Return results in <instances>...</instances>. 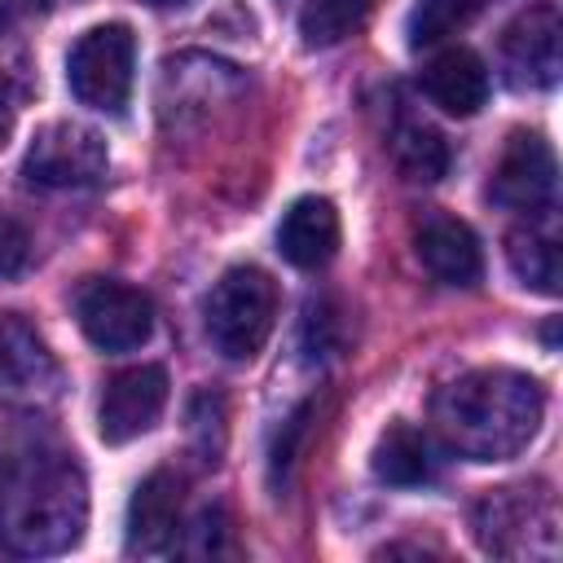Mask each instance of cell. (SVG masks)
Returning a JSON list of instances; mask_svg holds the SVG:
<instances>
[{"instance_id": "obj_23", "label": "cell", "mask_w": 563, "mask_h": 563, "mask_svg": "<svg viewBox=\"0 0 563 563\" xmlns=\"http://www.w3.org/2000/svg\"><path fill=\"white\" fill-rule=\"evenodd\" d=\"M224 528H229V519H224V510L220 506H207L198 519H194V537L180 545L185 554H220L224 545H220V537H224Z\"/></svg>"}, {"instance_id": "obj_21", "label": "cell", "mask_w": 563, "mask_h": 563, "mask_svg": "<svg viewBox=\"0 0 563 563\" xmlns=\"http://www.w3.org/2000/svg\"><path fill=\"white\" fill-rule=\"evenodd\" d=\"M189 422H194V435H198V457L216 462L220 449H224V400L216 391H198L194 405H189Z\"/></svg>"}, {"instance_id": "obj_6", "label": "cell", "mask_w": 563, "mask_h": 563, "mask_svg": "<svg viewBox=\"0 0 563 563\" xmlns=\"http://www.w3.org/2000/svg\"><path fill=\"white\" fill-rule=\"evenodd\" d=\"M106 167H110V150L101 132L70 119L44 123L22 158V176L40 189H88L106 176Z\"/></svg>"}, {"instance_id": "obj_18", "label": "cell", "mask_w": 563, "mask_h": 563, "mask_svg": "<svg viewBox=\"0 0 563 563\" xmlns=\"http://www.w3.org/2000/svg\"><path fill=\"white\" fill-rule=\"evenodd\" d=\"M391 163L409 185H435L449 176V141L427 123H400L391 132Z\"/></svg>"}, {"instance_id": "obj_15", "label": "cell", "mask_w": 563, "mask_h": 563, "mask_svg": "<svg viewBox=\"0 0 563 563\" xmlns=\"http://www.w3.org/2000/svg\"><path fill=\"white\" fill-rule=\"evenodd\" d=\"M422 92L435 110L471 119L488 101V66L471 48H444L422 66Z\"/></svg>"}, {"instance_id": "obj_10", "label": "cell", "mask_w": 563, "mask_h": 563, "mask_svg": "<svg viewBox=\"0 0 563 563\" xmlns=\"http://www.w3.org/2000/svg\"><path fill=\"white\" fill-rule=\"evenodd\" d=\"M62 391V369L48 343L18 312H0V400L35 409Z\"/></svg>"}, {"instance_id": "obj_16", "label": "cell", "mask_w": 563, "mask_h": 563, "mask_svg": "<svg viewBox=\"0 0 563 563\" xmlns=\"http://www.w3.org/2000/svg\"><path fill=\"white\" fill-rule=\"evenodd\" d=\"M506 260H510V273L528 290L559 295V286H563V246H559V229L550 220H528V224L510 229Z\"/></svg>"}, {"instance_id": "obj_8", "label": "cell", "mask_w": 563, "mask_h": 563, "mask_svg": "<svg viewBox=\"0 0 563 563\" xmlns=\"http://www.w3.org/2000/svg\"><path fill=\"white\" fill-rule=\"evenodd\" d=\"M501 70L510 88H554L563 70V22L550 0L528 4L501 31Z\"/></svg>"}, {"instance_id": "obj_24", "label": "cell", "mask_w": 563, "mask_h": 563, "mask_svg": "<svg viewBox=\"0 0 563 563\" xmlns=\"http://www.w3.org/2000/svg\"><path fill=\"white\" fill-rule=\"evenodd\" d=\"M330 330H334V312H330L325 303H312L308 317H303V352H308V356H325V352H334Z\"/></svg>"}, {"instance_id": "obj_26", "label": "cell", "mask_w": 563, "mask_h": 563, "mask_svg": "<svg viewBox=\"0 0 563 563\" xmlns=\"http://www.w3.org/2000/svg\"><path fill=\"white\" fill-rule=\"evenodd\" d=\"M26 13H35V0H0V31L13 26V22L26 18Z\"/></svg>"}, {"instance_id": "obj_13", "label": "cell", "mask_w": 563, "mask_h": 563, "mask_svg": "<svg viewBox=\"0 0 563 563\" xmlns=\"http://www.w3.org/2000/svg\"><path fill=\"white\" fill-rule=\"evenodd\" d=\"M413 255H418V264H422L435 282L457 286V290H471V286H479V277H484L479 238H475L471 224L457 220V216H440V211L422 216L418 229H413Z\"/></svg>"}, {"instance_id": "obj_7", "label": "cell", "mask_w": 563, "mask_h": 563, "mask_svg": "<svg viewBox=\"0 0 563 563\" xmlns=\"http://www.w3.org/2000/svg\"><path fill=\"white\" fill-rule=\"evenodd\" d=\"M75 317L97 352H132L154 330V303L145 290L110 277H92L75 295Z\"/></svg>"}, {"instance_id": "obj_9", "label": "cell", "mask_w": 563, "mask_h": 563, "mask_svg": "<svg viewBox=\"0 0 563 563\" xmlns=\"http://www.w3.org/2000/svg\"><path fill=\"white\" fill-rule=\"evenodd\" d=\"M559 189V163L545 136L537 132H510V141L501 145L493 176H488V198L506 211H545L554 202Z\"/></svg>"}, {"instance_id": "obj_22", "label": "cell", "mask_w": 563, "mask_h": 563, "mask_svg": "<svg viewBox=\"0 0 563 563\" xmlns=\"http://www.w3.org/2000/svg\"><path fill=\"white\" fill-rule=\"evenodd\" d=\"M26 255H31L26 229L0 207V282L13 277V273H22V268H26Z\"/></svg>"}, {"instance_id": "obj_17", "label": "cell", "mask_w": 563, "mask_h": 563, "mask_svg": "<svg viewBox=\"0 0 563 563\" xmlns=\"http://www.w3.org/2000/svg\"><path fill=\"white\" fill-rule=\"evenodd\" d=\"M369 471L378 484H391V488H418V484L435 479V453H431L427 431H418L409 422H391L374 444Z\"/></svg>"}, {"instance_id": "obj_28", "label": "cell", "mask_w": 563, "mask_h": 563, "mask_svg": "<svg viewBox=\"0 0 563 563\" xmlns=\"http://www.w3.org/2000/svg\"><path fill=\"white\" fill-rule=\"evenodd\" d=\"M53 4H79V0H53Z\"/></svg>"}, {"instance_id": "obj_2", "label": "cell", "mask_w": 563, "mask_h": 563, "mask_svg": "<svg viewBox=\"0 0 563 563\" xmlns=\"http://www.w3.org/2000/svg\"><path fill=\"white\" fill-rule=\"evenodd\" d=\"M88 528L84 471L62 449L31 444L0 475V541L13 554H62Z\"/></svg>"}, {"instance_id": "obj_5", "label": "cell", "mask_w": 563, "mask_h": 563, "mask_svg": "<svg viewBox=\"0 0 563 563\" xmlns=\"http://www.w3.org/2000/svg\"><path fill=\"white\" fill-rule=\"evenodd\" d=\"M136 79V35L128 22L88 26L66 53V84L79 106L97 114H123Z\"/></svg>"}, {"instance_id": "obj_12", "label": "cell", "mask_w": 563, "mask_h": 563, "mask_svg": "<svg viewBox=\"0 0 563 563\" xmlns=\"http://www.w3.org/2000/svg\"><path fill=\"white\" fill-rule=\"evenodd\" d=\"M180 475L158 466L150 471L132 501H128V519H123V550L128 554H172L176 537H180Z\"/></svg>"}, {"instance_id": "obj_3", "label": "cell", "mask_w": 563, "mask_h": 563, "mask_svg": "<svg viewBox=\"0 0 563 563\" xmlns=\"http://www.w3.org/2000/svg\"><path fill=\"white\" fill-rule=\"evenodd\" d=\"M277 321V286L255 264H233L202 299V330L224 361H251Z\"/></svg>"}, {"instance_id": "obj_25", "label": "cell", "mask_w": 563, "mask_h": 563, "mask_svg": "<svg viewBox=\"0 0 563 563\" xmlns=\"http://www.w3.org/2000/svg\"><path fill=\"white\" fill-rule=\"evenodd\" d=\"M13 123H18V88H13V79L0 70V150L9 145Z\"/></svg>"}, {"instance_id": "obj_1", "label": "cell", "mask_w": 563, "mask_h": 563, "mask_svg": "<svg viewBox=\"0 0 563 563\" xmlns=\"http://www.w3.org/2000/svg\"><path fill=\"white\" fill-rule=\"evenodd\" d=\"M541 418H545L541 383L506 365L457 374L431 396V422L440 440L471 462L519 457L532 444Z\"/></svg>"}, {"instance_id": "obj_27", "label": "cell", "mask_w": 563, "mask_h": 563, "mask_svg": "<svg viewBox=\"0 0 563 563\" xmlns=\"http://www.w3.org/2000/svg\"><path fill=\"white\" fill-rule=\"evenodd\" d=\"M145 4H154V9H176V4H189V0H145Z\"/></svg>"}, {"instance_id": "obj_20", "label": "cell", "mask_w": 563, "mask_h": 563, "mask_svg": "<svg viewBox=\"0 0 563 563\" xmlns=\"http://www.w3.org/2000/svg\"><path fill=\"white\" fill-rule=\"evenodd\" d=\"M374 0H303L299 9V35L308 48H330L343 44L365 18Z\"/></svg>"}, {"instance_id": "obj_4", "label": "cell", "mask_w": 563, "mask_h": 563, "mask_svg": "<svg viewBox=\"0 0 563 563\" xmlns=\"http://www.w3.org/2000/svg\"><path fill=\"white\" fill-rule=\"evenodd\" d=\"M471 528L479 550L497 559H550L559 550V510L541 484L488 488L471 510Z\"/></svg>"}, {"instance_id": "obj_14", "label": "cell", "mask_w": 563, "mask_h": 563, "mask_svg": "<svg viewBox=\"0 0 563 563\" xmlns=\"http://www.w3.org/2000/svg\"><path fill=\"white\" fill-rule=\"evenodd\" d=\"M277 251H282V260L290 268H303V273L325 268L334 260V251H339V211H334V202L317 198V194L295 198L282 211Z\"/></svg>"}, {"instance_id": "obj_11", "label": "cell", "mask_w": 563, "mask_h": 563, "mask_svg": "<svg viewBox=\"0 0 563 563\" xmlns=\"http://www.w3.org/2000/svg\"><path fill=\"white\" fill-rule=\"evenodd\" d=\"M167 409V369L163 365H128L106 378L101 405H97V435L106 444H128L145 431Z\"/></svg>"}, {"instance_id": "obj_19", "label": "cell", "mask_w": 563, "mask_h": 563, "mask_svg": "<svg viewBox=\"0 0 563 563\" xmlns=\"http://www.w3.org/2000/svg\"><path fill=\"white\" fill-rule=\"evenodd\" d=\"M488 0H413L405 18V40L409 48H435L449 35H457Z\"/></svg>"}]
</instances>
